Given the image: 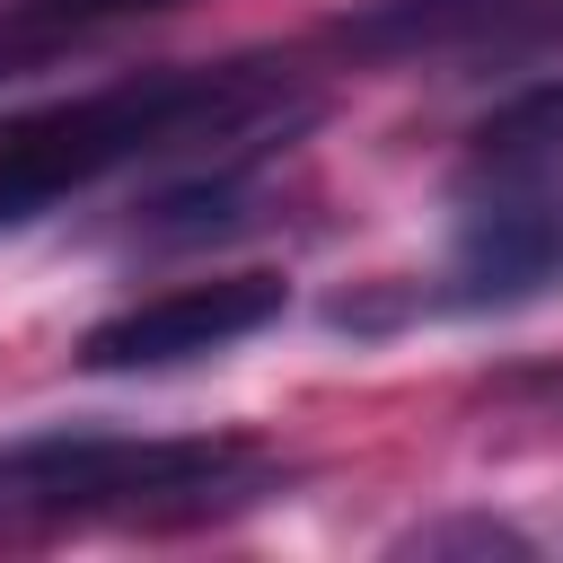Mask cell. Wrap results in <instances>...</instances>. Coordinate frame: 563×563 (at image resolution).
Listing matches in <instances>:
<instances>
[{
	"mask_svg": "<svg viewBox=\"0 0 563 563\" xmlns=\"http://www.w3.org/2000/svg\"><path fill=\"white\" fill-rule=\"evenodd\" d=\"M273 114H308L273 70L220 62V70H132L88 97H62L0 132V229L106 185L114 167L194 150V141H264Z\"/></svg>",
	"mask_w": 563,
	"mask_h": 563,
	"instance_id": "obj_1",
	"label": "cell"
},
{
	"mask_svg": "<svg viewBox=\"0 0 563 563\" xmlns=\"http://www.w3.org/2000/svg\"><path fill=\"white\" fill-rule=\"evenodd\" d=\"M264 457L246 440H141V431H26L0 440V519H202L246 501Z\"/></svg>",
	"mask_w": 563,
	"mask_h": 563,
	"instance_id": "obj_2",
	"label": "cell"
},
{
	"mask_svg": "<svg viewBox=\"0 0 563 563\" xmlns=\"http://www.w3.org/2000/svg\"><path fill=\"white\" fill-rule=\"evenodd\" d=\"M563 290V176L545 158H484L449 229V308H519Z\"/></svg>",
	"mask_w": 563,
	"mask_h": 563,
	"instance_id": "obj_3",
	"label": "cell"
},
{
	"mask_svg": "<svg viewBox=\"0 0 563 563\" xmlns=\"http://www.w3.org/2000/svg\"><path fill=\"white\" fill-rule=\"evenodd\" d=\"M282 308H290V282H282V273H211V282H176V290H158V299L114 308L106 325H88V334H79V369H106V378H132V369H185V361H211V352L264 334Z\"/></svg>",
	"mask_w": 563,
	"mask_h": 563,
	"instance_id": "obj_4",
	"label": "cell"
},
{
	"mask_svg": "<svg viewBox=\"0 0 563 563\" xmlns=\"http://www.w3.org/2000/svg\"><path fill=\"white\" fill-rule=\"evenodd\" d=\"M343 53L405 62V53H519L563 44V0H361L343 26Z\"/></svg>",
	"mask_w": 563,
	"mask_h": 563,
	"instance_id": "obj_5",
	"label": "cell"
},
{
	"mask_svg": "<svg viewBox=\"0 0 563 563\" xmlns=\"http://www.w3.org/2000/svg\"><path fill=\"white\" fill-rule=\"evenodd\" d=\"M475 158H563V79H537L519 97H501L475 123Z\"/></svg>",
	"mask_w": 563,
	"mask_h": 563,
	"instance_id": "obj_6",
	"label": "cell"
},
{
	"mask_svg": "<svg viewBox=\"0 0 563 563\" xmlns=\"http://www.w3.org/2000/svg\"><path fill=\"white\" fill-rule=\"evenodd\" d=\"M396 554H528V537L475 510V519H431V528H413Z\"/></svg>",
	"mask_w": 563,
	"mask_h": 563,
	"instance_id": "obj_7",
	"label": "cell"
},
{
	"mask_svg": "<svg viewBox=\"0 0 563 563\" xmlns=\"http://www.w3.org/2000/svg\"><path fill=\"white\" fill-rule=\"evenodd\" d=\"M35 26H106V18H150V9H176V0H18Z\"/></svg>",
	"mask_w": 563,
	"mask_h": 563,
	"instance_id": "obj_8",
	"label": "cell"
}]
</instances>
